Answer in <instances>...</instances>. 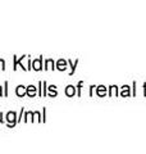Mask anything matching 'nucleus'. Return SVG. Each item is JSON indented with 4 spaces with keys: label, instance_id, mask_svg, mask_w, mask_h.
Returning a JSON list of instances; mask_svg holds the SVG:
<instances>
[{
    "label": "nucleus",
    "instance_id": "0eeeda50",
    "mask_svg": "<svg viewBox=\"0 0 146 154\" xmlns=\"http://www.w3.org/2000/svg\"><path fill=\"white\" fill-rule=\"evenodd\" d=\"M0 69H5V62L0 59Z\"/></svg>",
    "mask_w": 146,
    "mask_h": 154
},
{
    "label": "nucleus",
    "instance_id": "7ed1b4c3",
    "mask_svg": "<svg viewBox=\"0 0 146 154\" xmlns=\"http://www.w3.org/2000/svg\"><path fill=\"white\" fill-rule=\"evenodd\" d=\"M26 90H27V89H24L23 85H19L18 88H17V90H16V94H17L18 96H24V94H26Z\"/></svg>",
    "mask_w": 146,
    "mask_h": 154
},
{
    "label": "nucleus",
    "instance_id": "6e6552de",
    "mask_svg": "<svg viewBox=\"0 0 146 154\" xmlns=\"http://www.w3.org/2000/svg\"><path fill=\"white\" fill-rule=\"evenodd\" d=\"M0 117H2V113H0ZM2 121H3V119H2V118H0V122H2Z\"/></svg>",
    "mask_w": 146,
    "mask_h": 154
},
{
    "label": "nucleus",
    "instance_id": "39448f33",
    "mask_svg": "<svg viewBox=\"0 0 146 154\" xmlns=\"http://www.w3.org/2000/svg\"><path fill=\"white\" fill-rule=\"evenodd\" d=\"M65 94L68 96H73L75 95V88H73V86H68L67 90H65Z\"/></svg>",
    "mask_w": 146,
    "mask_h": 154
},
{
    "label": "nucleus",
    "instance_id": "f03ea898",
    "mask_svg": "<svg viewBox=\"0 0 146 154\" xmlns=\"http://www.w3.org/2000/svg\"><path fill=\"white\" fill-rule=\"evenodd\" d=\"M41 60H42V58H38V59L36 60H33V63H32V68L33 69H36V71H40L41 69Z\"/></svg>",
    "mask_w": 146,
    "mask_h": 154
},
{
    "label": "nucleus",
    "instance_id": "423d86ee",
    "mask_svg": "<svg viewBox=\"0 0 146 154\" xmlns=\"http://www.w3.org/2000/svg\"><path fill=\"white\" fill-rule=\"evenodd\" d=\"M67 67H65V62L64 60H59L58 62V69H60V71H63V69H65Z\"/></svg>",
    "mask_w": 146,
    "mask_h": 154
},
{
    "label": "nucleus",
    "instance_id": "f257e3e1",
    "mask_svg": "<svg viewBox=\"0 0 146 154\" xmlns=\"http://www.w3.org/2000/svg\"><path fill=\"white\" fill-rule=\"evenodd\" d=\"M17 116H16V113L14 112H9L8 114H7V122H8V126L9 127H13L14 125L17 123Z\"/></svg>",
    "mask_w": 146,
    "mask_h": 154
},
{
    "label": "nucleus",
    "instance_id": "20e7f679",
    "mask_svg": "<svg viewBox=\"0 0 146 154\" xmlns=\"http://www.w3.org/2000/svg\"><path fill=\"white\" fill-rule=\"evenodd\" d=\"M26 94L28 95V96H35V94H36V88L35 86H28L27 88V90H26Z\"/></svg>",
    "mask_w": 146,
    "mask_h": 154
},
{
    "label": "nucleus",
    "instance_id": "1a4fd4ad",
    "mask_svg": "<svg viewBox=\"0 0 146 154\" xmlns=\"http://www.w3.org/2000/svg\"><path fill=\"white\" fill-rule=\"evenodd\" d=\"M0 96H2V88H0Z\"/></svg>",
    "mask_w": 146,
    "mask_h": 154
}]
</instances>
